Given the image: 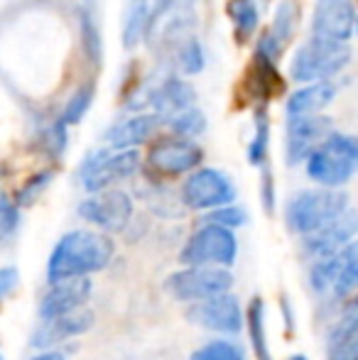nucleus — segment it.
I'll return each instance as SVG.
<instances>
[{"mask_svg": "<svg viewBox=\"0 0 358 360\" xmlns=\"http://www.w3.org/2000/svg\"><path fill=\"white\" fill-rule=\"evenodd\" d=\"M115 252L108 236L98 231H72L54 245L47 262V280L62 282L72 277H87L103 270Z\"/></svg>", "mask_w": 358, "mask_h": 360, "instance_id": "f257e3e1", "label": "nucleus"}, {"mask_svg": "<svg viewBox=\"0 0 358 360\" xmlns=\"http://www.w3.org/2000/svg\"><path fill=\"white\" fill-rule=\"evenodd\" d=\"M358 172V138L331 133L307 160V174L321 186H341Z\"/></svg>", "mask_w": 358, "mask_h": 360, "instance_id": "f03ea898", "label": "nucleus"}, {"mask_svg": "<svg viewBox=\"0 0 358 360\" xmlns=\"http://www.w3.org/2000/svg\"><path fill=\"white\" fill-rule=\"evenodd\" d=\"M344 211H349V196L344 191L326 186V189L317 191H300L295 199L287 204L285 218L287 226L300 236H309V233L324 228L334 218H339Z\"/></svg>", "mask_w": 358, "mask_h": 360, "instance_id": "7ed1b4c3", "label": "nucleus"}, {"mask_svg": "<svg viewBox=\"0 0 358 360\" xmlns=\"http://www.w3.org/2000/svg\"><path fill=\"white\" fill-rule=\"evenodd\" d=\"M351 49L346 42L324 39L312 34L309 42H305L295 52V59L290 64V74L295 81H326L336 76L349 64Z\"/></svg>", "mask_w": 358, "mask_h": 360, "instance_id": "20e7f679", "label": "nucleus"}, {"mask_svg": "<svg viewBox=\"0 0 358 360\" xmlns=\"http://www.w3.org/2000/svg\"><path fill=\"white\" fill-rule=\"evenodd\" d=\"M140 167L138 150H96L84 160L82 169H79V179H82L84 189L91 194L106 191L113 186L115 181H123L133 176Z\"/></svg>", "mask_w": 358, "mask_h": 360, "instance_id": "39448f33", "label": "nucleus"}, {"mask_svg": "<svg viewBox=\"0 0 358 360\" xmlns=\"http://www.w3.org/2000/svg\"><path fill=\"white\" fill-rule=\"evenodd\" d=\"M238 243L231 228L206 223L186 240L181 250V262L186 265H224L231 267L236 262Z\"/></svg>", "mask_w": 358, "mask_h": 360, "instance_id": "423d86ee", "label": "nucleus"}, {"mask_svg": "<svg viewBox=\"0 0 358 360\" xmlns=\"http://www.w3.org/2000/svg\"><path fill=\"white\" fill-rule=\"evenodd\" d=\"M167 292L181 302H201V299L224 294L234 287V277L221 267H206V265H189L186 270H179L167 277L165 282Z\"/></svg>", "mask_w": 358, "mask_h": 360, "instance_id": "0eeeda50", "label": "nucleus"}, {"mask_svg": "<svg viewBox=\"0 0 358 360\" xmlns=\"http://www.w3.org/2000/svg\"><path fill=\"white\" fill-rule=\"evenodd\" d=\"M236 199V189L231 179L219 169H196L181 186V201L189 209H219Z\"/></svg>", "mask_w": 358, "mask_h": 360, "instance_id": "6e6552de", "label": "nucleus"}, {"mask_svg": "<svg viewBox=\"0 0 358 360\" xmlns=\"http://www.w3.org/2000/svg\"><path fill=\"white\" fill-rule=\"evenodd\" d=\"M186 319L191 323H196V326L206 328V331H219V333H238L241 326H243L241 304L229 292L194 302L186 309Z\"/></svg>", "mask_w": 358, "mask_h": 360, "instance_id": "1a4fd4ad", "label": "nucleus"}, {"mask_svg": "<svg viewBox=\"0 0 358 360\" xmlns=\"http://www.w3.org/2000/svg\"><path fill=\"white\" fill-rule=\"evenodd\" d=\"M79 216L103 231H123L133 218V201L125 191L106 189L79 204Z\"/></svg>", "mask_w": 358, "mask_h": 360, "instance_id": "9d476101", "label": "nucleus"}, {"mask_svg": "<svg viewBox=\"0 0 358 360\" xmlns=\"http://www.w3.org/2000/svg\"><path fill=\"white\" fill-rule=\"evenodd\" d=\"M334 133V125L324 115H290L287 123V162L300 165Z\"/></svg>", "mask_w": 358, "mask_h": 360, "instance_id": "9b49d317", "label": "nucleus"}, {"mask_svg": "<svg viewBox=\"0 0 358 360\" xmlns=\"http://www.w3.org/2000/svg\"><path fill=\"white\" fill-rule=\"evenodd\" d=\"M356 22L354 0H317L314 15H312V34L346 42L354 34Z\"/></svg>", "mask_w": 358, "mask_h": 360, "instance_id": "f8f14e48", "label": "nucleus"}, {"mask_svg": "<svg viewBox=\"0 0 358 360\" xmlns=\"http://www.w3.org/2000/svg\"><path fill=\"white\" fill-rule=\"evenodd\" d=\"M358 236V211H344L339 218L326 223L324 228L305 236V252L312 257H326L336 255L344 250L351 240Z\"/></svg>", "mask_w": 358, "mask_h": 360, "instance_id": "ddd939ff", "label": "nucleus"}, {"mask_svg": "<svg viewBox=\"0 0 358 360\" xmlns=\"http://www.w3.org/2000/svg\"><path fill=\"white\" fill-rule=\"evenodd\" d=\"M91 280L89 277H72V280L52 282V289L39 302V319L52 321L64 314H72L84 307V302L91 297Z\"/></svg>", "mask_w": 358, "mask_h": 360, "instance_id": "4468645a", "label": "nucleus"}, {"mask_svg": "<svg viewBox=\"0 0 358 360\" xmlns=\"http://www.w3.org/2000/svg\"><path fill=\"white\" fill-rule=\"evenodd\" d=\"M148 162L160 174H170V176L184 174V172L196 169V165L201 162V147L196 143H189V140H177V138L160 140L150 150Z\"/></svg>", "mask_w": 358, "mask_h": 360, "instance_id": "2eb2a0df", "label": "nucleus"}, {"mask_svg": "<svg viewBox=\"0 0 358 360\" xmlns=\"http://www.w3.org/2000/svg\"><path fill=\"white\" fill-rule=\"evenodd\" d=\"M160 123H162V115L160 113L133 115V118L110 125V128L106 130L103 140L108 143V147H115V150H133V147L143 145L145 140L153 138V135L158 133Z\"/></svg>", "mask_w": 358, "mask_h": 360, "instance_id": "dca6fc26", "label": "nucleus"}, {"mask_svg": "<svg viewBox=\"0 0 358 360\" xmlns=\"http://www.w3.org/2000/svg\"><path fill=\"white\" fill-rule=\"evenodd\" d=\"M196 101V94L186 81L177 79V76H170L165 79L158 89L150 96V103H153L155 113H160L162 118H174L181 110L191 108Z\"/></svg>", "mask_w": 358, "mask_h": 360, "instance_id": "f3484780", "label": "nucleus"}, {"mask_svg": "<svg viewBox=\"0 0 358 360\" xmlns=\"http://www.w3.org/2000/svg\"><path fill=\"white\" fill-rule=\"evenodd\" d=\"M91 326H94V314L82 307L72 314H64V316L52 319V321H44L42 331L32 338V346L34 348L54 346L57 341H64V338H72V336H79V333L89 331Z\"/></svg>", "mask_w": 358, "mask_h": 360, "instance_id": "a211bd4d", "label": "nucleus"}, {"mask_svg": "<svg viewBox=\"0 0 358 360\" xmlns=\"http://www.w3.org/2000/svg\"><path fill=\"white\" fill-rule=\"evenodd\" d=\"M336 89L334 84L329 81H312L309 86L305 89L295 91L287 101V113L290 115H312V113H319L321 108L334 101Z\"/></svg>", "mask_w": 358, "mask_h": 360, "instance_id": "6ab92c4d", "label": "nucleus"}, {"mask_svg": "<svg viewBox=\"0 0 358 360\" xmlns=\"http://www.w3.org/2000/svg\"><path fill=\"white\" fill-rule=\"evenodd\" d=\"M263 10H265V0H229L226 13L234 20L236 39L238 42H245L250 34H255Z\"/></svg>", "mask_w": 358, "mask_h": 360, "instance_id": "aec40b11", "label": "nucleus"}, {"mask_svg": "<svg viewBox=\"0 0 358 360\" xmlns=\"http://www.w3.org/2000/svg\"><path fill=\"white\" fill-rule=\"evenodd\" d=\"M79 32H82V47L84 54L94 67H101L103 62V37H101L98 20H96L94 8L87 3L79 10Z\"/></svg>", "mask_w": 358, "mask_h": 360, "instance_id": "412c9836", "label": "nucleus"}, {"mask_svg": "<svg viewBox=\"0 0 358 360\" xmlns=\"http://www.w3.org/2000/svg\"><path fill=\"white\" fill-rule=\"evenodd\" d=\"M341 275H344V260H341L339 252H336V255L319 257L309 270V285L317 294L334 292Z\"/></svg>", "mask_w": 358, "mask_h": 360, "instance_id": "4be33fe9", "label": "nucleus"}, {"mask_svg": "<svg viewBox=\"0 0 358 360\" xmlns=\"http://www.w3.org/2000/svg\"><path fill=\"white\" fill-rule=\"evenodd\" d=\"M297 25H300V3L297 0H280L275 10V18H272V37L285 47L297 32Z\"/></svg>", "mask_w": 358, "mask_h": 360, "instance_id": "5701e85b", "label": "nucleus"}, {"mask_svg": "<svg viewBox=\"0 0 358 360\" xmlns=\"http://www.w3.org/2000/svg\"><path fill=\"white\" fill-rule=\"evenodd\" d=\"M268 147H270V120H268V110L265 105H260L255 110V133L253 140L248 145V162L250 165H265V157H268Z\"/></svg>", "mask_w": 358, "mask_h": 360, "instance_id": "b1692460", "label": "nucleus"}, {"mask_svg": "<svg viewBox=\"0 0 358 360\" xmlns=\"http://www.w3.org/2000/svg\"><path fill=\"white\" fill-rule=\"evenodd\" d=\"M248 326H250V341H253L258 360H272L268 351V341H265V307L260 297H255L253 302H250Z\"/></svg>", "mask_w": 358, "mask_h": 360, "instance_id": "393cba45", "label": "nucleus"}, {"mask_svg": "<svg viewBox=\"0 0 358 360\" xmlns=\"http://www.w3.org/2000/svg\"><path fill=\"white\" fill-rule=\"evenodd\" d=\"M94 96H96V84H94V81H87V84H82V86H79V89L72 94V98L67 101L62 118L67 120L69 125L82 123L84 115L89 113L91 103H94Z\"/></svg>", "mask_w": 358, "mask_h": 360, "instance_id": "a878e982", "label": "nucleus"}, {"mask_svg": "<svg viewBox=\"0 0 358 360\" xmlns=\"http://www.w3.org/2000/svg\"><path fill=\"white\" fill-rule=\"evenodd\" d=\"M67 125H69L67 120L59 118L39 133V145H42V150L47 152L49 157H54V160L62 157L64 150H67Z\"/></svg>", "mask_w": 358, "mask_h": 360, "instance_id": "bb28decb", "label": "nucleus"}, {"mask_svg": "<svg viewBox=\"0 0 358 360\" xmlns=\"http://www.w3.org/2000/svg\"><path fill=\"white\" fill-rule=\"evenodd\" d=\"M170 125L181 138H196V135H201L206 130V115L196 108H186L179 115L170 118Z\"/></svg>", "mask_w": 358, "mask_h": 360, "instance_id": "cd10ccee", "label": "nucleus"}, {"mask_svg": "<svg viewBox=\"0 0 358 360\" xmlns=\"http://www.w3.org/2000/svg\"><path fill=\"white\" fill-rule=\"evenodd\" d=\"M329 360H358V328L329 333Z\"/></svg>", "mask_w": 358, "mask_h": 360, "instance_id": "c85d7f7f", "label": "nucleus"}, {"mask_svg": "<svg viewBox=\"0 0 358 360\" xmlns=\"http://www.w3.org/2000/svg\"><path fill=\"white\" fill-rule=\"evenodd\" d=\"M177 62H179V69L184 74H199L201 69H204V49H201L199 39L189 37L179 44Z\"/></svg>", "mask_w": 358, "mask_h": 360, "instance_id": "c756f323", "label": "nucleus"}, {"mask_svg": "<svg viewBox=\"0 0 358 360\" xmlns=\"http://www.w3.org/2000/svg\"><path fill=\"white\" fill-rule=\"evenodd\" d=\"M189 360H245V356L238 346H234V343L214 341V343H206L204 348L191 353Z\"/></svg>", "mask_w": 358, "mask_h": 360, "instance_id": "7c9ffc66", "label": "nucleus"}, {"mask_svg": "<svg viewBox=\"0 0 358 360\" xmlns=\"http://www.w3.org/2000/svg\"><path fill=\"white\" fill-rule=\"evenodd\" d=\"M52 176H54V172H49V169H44V172H39V174L30 176V179L23 184V189L18 191V199H15V201H18L20 206H30V204H34V201L39 199V194H42V191L49 186V181H52Z\"/></svg>", "mask_w": 358, "mask_h": 360, "instance_id": "2f4dec72", "label": "nucleus"}, {"mask_svg": "<svg viewBox=\"0 0 358 360\" xmlns=\"http://www.w3.org/2000/svg\"><path fill=\"white\" fill-rule=\"evenodd\" d=\"M245 211L241 206H219V209H211V214L206 216V223H216V226H224V228H238L245 223Z\"/></svg>", "mask_w": 358, "mask_h": 360, "instance_id": "473e14b6", "label": "nucleus"}, {"mask_svg": "<svg viewBox=\"0 0 358 360\" xmlns=\"http://www.w3.org/2000/svg\"><path fill=\"white\" fill-rule=\"evenodd\" d=\"M20 228V204H15L8 194L0 196V231L3 238H10Z\"/></svg>", "mask_w": 358, "mask_h": 360, "instance_id": "72a5a7b5", "label": "nucleus"}, {"mask_svg": "<svg viewBox=\"0 0 358 360\" xmlns=\"http://www.w3.org/2000/svg\"><path fill=\"white\" fill-rule=\"evenodd\" d=\"M18 285H20V272L10 265L3 267V270H0V297L8 299L10 294L18 289Z\"/></svg>", "mask_w": 358, "mask_h": 360, "instance_id": "f704fd0d", "label": "nucleus"}, {"mask_svg": "<svg viewBox=\"0 0 358 360\" xmlns=\"http://www.w3.org/2000/svg\"><path fill=\"white\" fill-rule=\"evenodd\" d=\"M263 201H265V209L272 211V204H275V186H272L270 169L263 172Z\"/></svg>", "mask_w": 358, "mask_h": 360, "instance_id": "c9c22d12", "label": "nucleus"}, {"mask_svg": "<svg viewBox=\"0 0 358 360\" xmlns=\"http://www.w3.org/2000/svg\"><path fill=\"white\" fill-rule=\"evenodd\" d=\"M32 360H64V356H59V353H39V356Z\"/></svg>", "mask_w": 358, "mask_h": 360, "instance_id": "e433bc0d", "label": "nucleus"}, {"mask_svg": "<svg viewBox=\"0 0 358 360\" xmlns=\"http://www.w3.org/2000/svg\"><path fill=\"white\" fill-rule=\"evenodd\" d=\"M130 3H158V0H130Z\"/></svg>", "mask_w": 358, "mask_h": 360, "instance_id": "4c0bfd02", "label": "nucleus"}, {"mask_svg": "<svg viewBox=\"0 0 358 360\" xmlns=\"http://www.w3.org/2000/svg\"><path fill=\"white\" fill-rule=\"evenodd\" d=\"M290 360H307V358H305V356H292Z\"/></svg>", "mask_w": 358, "mask_h": 360, "instance_id": "58836bf2", "label": "nucleus"}, {"mask_svg": "<svg viewBox=\"0 0 358 360\" xmlns=\"http://www.w3.org/2000/svg\"><path fill=\"white\" fill-rule=\"evenodd\" d=\"M356 30H358V22H356Z\"/></svg>", "mask_w": 358, "mask_h": 360, "instance_id": "ea45409f", "label": "nucleus"}]
</instances>
